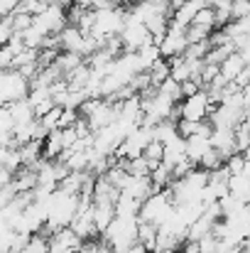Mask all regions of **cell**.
Listing matches in <instances>:
<instances>
[{
	"label": "cell",
	"mask_w": 250,
	"mask_h": 253,
	"mask_svg": "<svg viewBox=\"0 0 250 253\" xmlns=\"http://www.w3.org/2000/svg\"><path fill=\"white\" fill-rule=\"evenodd\" d=\"M179 91H181V98H189V96H194L196 91H201V86L196 84L194 79H189V82H181V84H179Z\"/></svg>",
	"instance_id": "obj_23"
},
{
	"label": "cell",
	"mask_w": 250,
	"mask_h": 253,
	"mask_svg": "<svg viewBox=\"0 0 250 253\" xmlns=\"http://www.w3.org/2000/svg\"><path fill=\"white\" fill-rule=\"evenodd\" d=\"M228 194L236 197L241 204H248V199H250L248 172H246V174H233V177H228Z\"/></svg>",
	"instance_id": "obj_8"
},
{
	"label": "cell",
	"mask_w": 250,
	"mask_h": 253,
	"mask_svg": "<svg viewBox=\"0 0 250 253\" xmlns=\"http://www.w3.org/2000/svg\"><path fill=\"white\" fill-rule=\"evenodd\" d=\"M162 153H165V145H162V143H157V140L147 143V148L143 150V158L147 160L150 169H155L160 163H162Z\"/></svg>",
	"instance_id": "obj_17"
},
{
	"label": "cell",
	"mask_w": 250,
	"mask_h": 253,
	"mask_svg": "<svg viewBox=\"0 0 250 253\" xmlns=\"http://www.w3.org/2000/svg\"><path fill=\"white\" fill-rule=\"evenodd\" d=\"M12 199H15V189H12V184L0 187V209L10 207V204H12Z\"/></svg>",
	"instance_id": "obj_22"
},
{
	"label": "cell",
	"mask_w": 250,
	"mask_h": 253,
	"mask_svg": "<svg viewBox=\"0 0 250 253\" xmlns=\"http://www.w3.org/2000/svg\"><path fill=\"white\" fill-rule=\"evenodd\" d=\"M12 35H15V32H12V27H10V17H7V15L0 17V47H5Z\"/></svg>",
	"instance_id": "obj_21"
},
{
	"label": "cell",
	"mask_w": 250,
	"mask_h": 253,
	"mask_svg": "<svg viewBox=\"0 0 250 253\" xmlns=\"http://www.w3.org/2000/svg\"><path fill=\"white\" fill-rule=\"evenodd\" d=\"M120 253H150V251H147L143 244H133L130 249H125V251H120Z\"/></svg>",
	"instance_id": "obj_26"
},
{
	"label": "cell",
	"mask_w": 250,
	"mask_h": 253,
	"mask_svg": "<svg viewBox=\"0 0 250 253\" xmlns=\"http://www.w3.org/2000/svg\"><path fill=\"white\" fill-rule=\"evenodd\" d=\"M172 209H174V202H172V192H169V187H167L162 192L150 194V197L140 204L138 221H147V224L160 226V224H165L167 219H169Z\"/></svg>",
	"instance_id": "obj_1"
},
{
	"label": "cell",
	"mask_w": 250,
	"mask_h": 253,
	"mask_svg": "<svg viewBox=\"0 0 250 253\" xmlns=\"http://www.w3.org/2000/svg\"><path fill=\"white\" fill-rule=\"evenodd\" d=\"M238 253H250L248 249H243V246H238Z\"/></svg>",
	"instance_id": "obj_28"
},
{
	"label": "cell",
	"mask_w": 250,
	"mask_h": 253,
	"mask_svg": "<svg viewBox=\"0 0 250 253\" xmlns=\"http://www.w3.org/2000/svg\"><path fill=\"white\" fill-rule=\"evenodd\" d=\"M32 25H37L44 35H59L67 27V15L64 7L59 5H47V10L37 17H32Z\"/></svg>",
	"instance_id": "obj_4"
},
{
	"label": "cell",
	"mask_w": 250,
	"mask_h": 253,
	"mask_svg": "<svg viewBox=\"0 0 250 253\" xmlns=\"http://www.w3.org/2000/svg\"><path fill=\"white\" fill-rule=\"evenodd\" d=\"M196 168L204 169V172H211V169H218L223 168V158H221V153H216L214 148H209L201 158H199V163H196Z\"/></svg>",
	"instance_id": "obj_16"
},
{
	"label": "cell",
	"mask_w": 250,
	"mask_h": 253,
	"mask_svg": "<svg viewBox=\"0 0 250 253\" xmlns=\"http://www.w3.org/2000/svg\"><path fill=\"white\" fill-rule=\"evenodd\" d=\"M191 25H194V27H201V30H206V32H214V30H216L214 10H211L209 5L199 7V10H196V15H194V20H191Z\"/></svg>",
	"instance_id": "obj_13"
},
{
	"label": "cell",
	"mask_w": 250,
	"mask_h": 253,
	"mask_svg": "<svg viewBox=\"0 0 250 253\" xmlns=\"http://www.w3.org/2000/svg\"><path fill=\"white\" fill-rule=\"evenodd\" d=\"M135 57H138V64H140V72H147L157 59H162L160 57V49L155 47V44H147V47H140V49H135Z\"/></svg>",
	"instance_id": "obj_11"
},
{
	"label": "cell",
	"mask_w": 250,
	"mask_h": 253,
	"mask_svg": "<svg viewBox=\"0 0 250 253\" xmlns=\"http://www.w3.org/2000/svg\"><path fill=\"white\" fill-rule=\"evenodd\" d=\"M155 239H157V226L155 224H147V221H138V244H143L147 251L152 253Z\"/></svg>",
	"instance_id": "obj_12"
},
{
	"label": "cell",
	"mask_w": 250,
	"mask_h": 253,
	"mask_svg": "<svg viewBox=\"0 0 250 253\" xmlns=\"http://www.w3.org/2000/svg\"><path fill=\"white\" fill-rule=\"evenodd\" d=\"M223 168L228 172V177H233V174H246V172H248V155L233 153L231 158L223 160Z\"/></svg>",
	"instance_id": "obj_15"
},
{
	"label": "cell",
	"mask_w": 250,
	"mask_h": 253,
	"mask_svg": "<svg viewBox=\"0 0 250 253\" xmlns=\"http://www.w3.org/2000/svg\"><path fill=\"white\" fill-rule=\"evenodd\" d=\"M115 216V209L113 204H91V219H93V226L98 234H103L108 229V224L113 221Z\"/></svg>",
	"instance_id": "obj_6"
},
{
	"label": "cell",
	"mask_w": 250,
	"mask_h": 253,
	"mask_svg": "<svg viewBox=\"0 0 250 253\" xmlns=\"http://www.w3.org/2000/svg\"><path fill=\"white\" fill-rule=\"evenodd\" d=\"M248 82H250V69L246 67V69H241V72H238V77L233 79V84L243 91V88H248Z\"/></svg>",
	"instance_id": "obj_24"
},
{
	"label": "cell",
	"mask_w": 250,
	"mask_h": 253,
	"mask_svg": "<svg viewBox=\"0 0 250 253\" xmlns=\"http://www.w3.org/2000/svg\"><path fill=\"white\" fill-rule=\"evenodd\" d=\"M76 121H79V113H76L74 108H62L57 128H59V130H64V128H71V126H74Z\"/></svg>",
	"instance_id": "obj_20"
},
{
	"label": "cell",
	"mask_w": 250,
	"mask_h": 253,
	"mask_svg": "<svg viewBox=\"0 0 250 253\" xmlns=\"http://www.w3.org/2000/svg\"><path fill=\"white\" fill-rule=\"evenodd\" d=\"M10 62H12V54L7 47H0V72H10Z\"/></svg>",
	"instance_id": "obj_25"
},
{
	"label": "cell",
	"mask_w": 250,
	"mask_h": 253,
	"mask_svg": "<svg viewBox=\"0 0 250 253\" xmlns=\"http://www.w3.org/2000/svg\"><path fill=\"white\" fill-rule=\"evenodd\" d=\"M27 91H30V84L17 74V72H2L0 77V103L7 106V103H15L20 98H27Z\"/></svg>",
	"instance_id": "obj_3"
},
{
	"label": "cell",
	"mask_w": 250,
	"mask_h": 253,
	"mask_svg": "<svg viewBox=\"0 0 250 253\" xmlns=\"http://www.w3.org/2000/svg\"><path fill=\"white\" fill-rule=\"evenodd\" d=\"M7 111H10L12 126L35 121V113H32V106L27 103V98H20V101H15V103H7Z\"/></svg>",
	"instance_id": "obj_9"
},
{
	"label": "cell",
	"mask_w": 250,
	"mask_h": 253,
	"mask_svg": "<svg viewBox=\"0 0 250 253\" xmlns=\"http://www.w3.org/2000/svg\"><path fill=\"white\" fill-rule=\"evenodd\" d=\"M147 79H150V86H152V88H157L162 82L169 79V64H167V59H157V62L147 69Z\"/></svg>",
	"instance_id": "obj_14"
},
{
	"label": "cell",
	"mask_w": 250,
	"mask_h": 253,
	"mask_svg": "<svg viewBox=\"0 0 250 253\" xmlns=\"http://www.w3.org/2000/svg\"><path fill=\"white\" fill-rule=\"evenodd\" d=\"M179 135H177V126L172 123V121H162V123H157V126H152V140H157V143H172V140H177Z\"/></svg>",
	"instance_id": "obj_10"
},
{
	"label": "cell",
	"mask_w": 250,
	"mask_h": 253,
	"mask_svg": "<svg viewBox=\"0 0 250 253\" xmlns=\"http://www.w3.org/2000/svg\"><path fill=\"white\" fill-rule=\"evenodd\" d=\"M7 17H10V27H12V32H25V30L32 25V15H27V12H17V10H12Z\"/></svg>",
	"instance_id": "obj_19"
},
{
	"label": "cell",
	"mask_w": 250,
	"mask_h": 253,
	"mask_svg": "<svg viewBox=\"0 0 250 253\" xmlns=\"http://www.w3.org/2000/svg\"><path fill=\"white\" fill-rule=\"evenodd\" d=\"M246 67H248V64L243 62V57H241L238 52H233L231 57H226V59L218 64V74H221L223 82H233V79L238 77V72L246 69Z\"/></svg>",
	"instance_id": "obj_7"
},
{
	"label": "cell",
	"mask_w": 250,
	"mask_h": 253,
	"mask_svg": "<svg viewBox=\"0 0 250 253\" xmlns=\"http://www.w3.org/2000/svg\"><path fill=\"white\" fill-rule=\"evenodd\" d=\"M211 108H214V103L209 101V93H206L204 88L196 91L194 96L179 101V116H181L184 121H194V123L206 121V116H209Z\"/></svg>",
	"instance_id": "obj_2"
},
{
	"label": "cell",
	"mask_w": 250,
	"mask_h": 253,
	"mask_svg": "<svg viewBox=\"0 0 250 253\" xmlns=\"http://www.w3.org/2000/svg\"><path fill=\"white\" fill-rule=\"evenodd\" d=\"M10 179H12V174L7 172V169L0 168V187H5V184H10Z\"/></svg>",
	"instance_id": "obj_27"
},
{
	"label": "cell",
	"mask_w": 250,
	"mask_h": 253,
	"mask_svg": "<svg viewBox=\"0 0 250 253\" xmlns=\"http://www.w3.org/2000/svg\"><path fill=\"white\" fill-rule=\"evenodd\" d=\"M231 2H248V0H231Z\"/></svg>",
	"instance_id": "obj_29"
},
{
	"label": "cell",
	"mask_w": 250,
	"mask_h": 253,
	"mask_svg": "<svg viewBox=\"0 0 250 253\" xmlns=\"http://www.w3.org/2000/svg\"><path fill=\"white\" fill-rule=\"evenodd\" d=\"M59 49L62 52H71V54H81V44H83V35L74 27V25H67L59 35Z\"/></svg>",
	"instance_id": "obj_5"
},
{
	"label": "cell",
	"mask_w": 250,
	"mask_h": 253,
	"mask_svg": "<svg viewBox=\"0 0 250 253\" xmlns=\"http://www.w3.org/2000/svg\"><path fill=\"white\" fill-rule=\"evenodd\" d=\"M160 96H165L167 101H172V103H179L181 101V91H179V84L177 82H172V79H167V82H162V84L155 88Z\"/></svg>",
	"instance_id": "obj_18"
}]
</instances>
